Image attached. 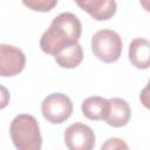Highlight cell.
<instances>
[{
  "label": "cell",
  "instance_id": "6da1fadb",
  "mask_svg": "<svg viewBox=\"0 0 150 150\" xmlns=\"http://www.w3.org/2000/svg\"><path fill=\"white\" fill-rule=\"evenodd\" d=\"M82 33L80 19L70 13L64 12L55 16L49 28L40 39V48L43 53L56 55L64 48L79 43Z\"/></svg>",
  "mask_w": 150,
  "mask_h": 150
},
{
  "label": "cell",
  "instance_id": "7a4b0ae2",
  "mask_svg": "<svg viewBox=\"0 0 150 150\" xmlns=\"http://www.w3.org/2000/svg\"><path fill=\"white\" fill-rule=\"evenodd\" d=\"M9 134L16 150H41L40 125L33 115H16L11 122Z\"/></svg>",
  "mask_w": 150,
  "mask_h": 150
},
{
  "label": "cell",
  "instance_id": "3957f363",
  "mask_svg": "<svg viewBox=\"0 0 150 150\" xmlns=\"http://www.w3.org/2000/svg\"><path fill=\"white\" fill-rule=\"evenodd\" d=\"M123 42L121 36L111 29H100L91 38V50L94 55L105 62L111 63L120 59Z\"/></svg>",
  "mask_w": 150,
  "mask_h": 150
},
{
  "label": "cell",
  "instance_id": "277c9868",
  "mask_svg": "<svg viewBox=\"0 0 150 150\" xmlns=\"http://www.w3.org/2000/svg\"><path fill=\"white\" fill-rule=\"evenodd\" d=\"M41 112L48 122L61 124L71 116L73 102L66 94L53 93L42 101Z\"/></svg>",
  "mask_w": 150,
  "mask_h": 150
},
{
  "label": "cell",
  "instance_id": "5b68a950",
  "mask_svg": "<svg viewBox=\"0 0 150 150\" xmlns=\"http://www.w3.org/2000/svg\"><path fill=\"white\" fill-rule=\"evenodd\" d=\"M63 138L69 150H93L95 146V134L90 127L83 123L70 124L66 129Z\"/></svg>",
  "mask_w": 150,
  "mask_h": 150
},
{
  "label": "cell",
  "instance_id": "8992f818",
  "mask_svg": "<svg viewBox=\"0 0 150 150\" xmlns=\"http://www.w3.org/2000/svg\"><path fill=\"white\" fill-rule=\"evenodd\" d=\"M26 64V56L20 48L11 45H0V75L2 77L15 76Z\"/></svg>",
  "mask_w": 150,
  "mask_h": 150
},
{
  "label": "cell",
  "instance_id": "52a82bcc",
  "mask_svg": "<svg viewBox=\"0 0 150 150\" xmlns=\"http://www.w3.org/2000/svg\"><path fill=\"white\" fill-rule=\"evenodd\" d=\"M130 107L129 103L120 97L108 100V110L104 117L107 124L114 128H121L128 124L130 120Z\"/></svg>",
  "mask_w": 150,
  "mask_h": 150
},
{
  "label": "cell",
  "instance_id": "ba28073f",
  "mask_svg": "<svg viewBox=\"0 0 150 150\" xmlns=\"http://www.w3.org/2000/svg\"><path fill=\"white\" fill-rule=\"evenodd\" d=\"M76 4L97 21L110 19L116 13L117 8V5L114 0H84L76 1Z\"/></svg>",
  "mask_w": 150,
  "mask_h": 150
},
{
  "label": "cell",
  "instance_id": "9c48e42d",
  "mask_svg": "<svg viewBox=\"0 0 150 150\" xmlns=\"http://www.w3.org/2000/svg\"><path fill=\"white\" fill-rule=\"evenodd\" d=\"M129 60L138 69L150 68V41L136 38L129 45Z\"/></svg>",
  "mask_w": 150,
  "mask_h": 150
},
{
  "label": "cell",
  "instance_id": "30bf717a",
  "mask_svg": "<svg viewBox=\"0 0 150 150\" xmlns=\"http://www.w3.org/2000/svg\"><path fill=\"white\" fill-rule=\"evenodd\" d=\"M81 110L84 117L91 121L104 120L108 110V100L101 96H90L82 102Z\"/></svg>",
  "mask_w": 150,
  "mask_h": 150
},
{
  "label": "cell",
  "instance_id": "8fae6325",
  "mask_svg": "<svg viewBox=\"0 0 150 150\" xmlns=\"http://www.w3.org/2000/svg\"><path fill=\"white\" fill-rule=\"evenodd\" d=\"M56 63L66 69H73L76 68L83 60V50L81 45L76 43L73 46H69L61 50L59 54L54 56Z\"/></svg>",
  "mask_w": 150,
  "mask_h": 150
},
{
  "label": "cell",
  "instance_id": "7c38bea8",
  "mask_svg": "<svg viewBox=\"0 0 150 150\" xmlns=\"http://www.w3.org/2000/svg\"><path fill=\"white\" fill-rule=\"evenodd\" d=\"M23 5L36 12H49L57 5L56 0H28L23 1Z\"/></svg>",
  "mask_w": 150,
  "mask_h": 150
},
{
  "label": "cell",
  "instance_id": "4fadbf2b",
  "mask_svg": "<svg viewBox=\"0 0 150 150\" xmlns=\"http://www.w3.org/2000/svg\"><path fill=\"white\" fill-rule=\"evenodd\" d=\"M101 150H129V146L123 139L117 137H110L103 142Z\"/></svg>",
  "mask_w": 150,
  "mask_h": 150
},
{
  "label": "cell",
  "instance_id": "5bb4252c",
  "mask_svg": "<svg viewBox=\"0 0 150 150\" xmlns=\"http://www.w3.org/2000/svg\"><path fill=\"white\" fill-rule=\"evenodd\" d=\"M139 100H141V103L150 110V79L146 83V86L142 89L141 94H139Z\"/></svg>",
  "mask_w": 150,
  "mask_h": 150
},
{
  "label": "cell",
  "instance_id": "9a60e30c",
  "mask_svg": "<svg viewBox=\"0 0 150 150\" xmlns=\"http://www.w3.org/2000/svg\"><path fill=\"white\" fill-rule=\"evenodd\" d=\"M139 4H141V6H142L145 11L150 12V0H142V1H139Z\"/></svg>",
  "mask_w": 150,
  "mask_h": 150
}]
</instances>
